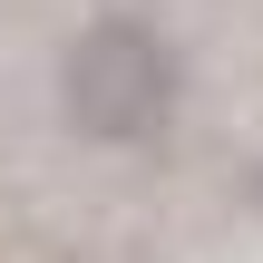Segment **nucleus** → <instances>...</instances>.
Listing matches in <instances>:
<instances>
[{"mask_svg": "<svg viewBox=\"0 0 263 263\" xmlns=\"http://www.w3.org/2000/svg\"><path fill=\"white\" fill-rule=\"evenodd\" d=\"M176 98H185V59L176 39L146 20V10H98L68 59H59V107L78 137L98 146H146L176 127Z\"/></svg>", "mask_w": 263, "mask_h": 263, "instance_id": "obj_1", "label": "nucleus"}]
</instances>
